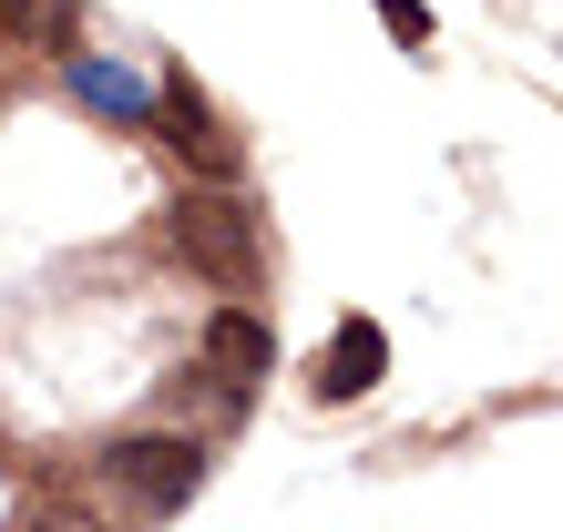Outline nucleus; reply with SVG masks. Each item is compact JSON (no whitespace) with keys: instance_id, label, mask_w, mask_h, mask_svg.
Returning a JSON list of instances; mask_svg holds the SVG:
<instances>
[{"instance_id":"obj_1","label":"nucleus","mask_w":563,"mask_h":532,"mask_svg":"<svg viewBox=\"0 0 563 532\" xmlns=\"http://www.w3.org/2000/svg\"><path fill=\"white\" fill-rule=\"evenodd\" d=\"M103 472L134 491L144 512H185L195 491H206V441H185V430H134V441L103 451Z\"/></svg>"},{"instance_id":"obj_6","label":"nucleus","mask_w":563,"mask_h":532,"mask_svg":"<svg viewBox=\"0 0 563 532\" xmlns=\"http://www.w3.org/2000/svg\"><path fill=\"white\" fill-rule=\"evenodd\" d=\"M206 369H225V379L246 389V379H267V369H277V339H267L246 308H216V318H206Z\"/></svg>"},{"instance_id":"obj_2","label":"nucleus","mask_w":563,"mask_h":532,"mask_svg":"<svg viewBox=\"0 0 563 532\" xmlns=\"http://www.w3.org/2000/svg\"><path fill=\"white\" fill-rule=\"evenodd\" d=\"M175 246L206 266V277L256 287V225H246L236 206H216V195H185V206H175Z\"/></svg>"},{"instance_id":"obj_5","label":"nucleus","mask_w":563,"mask_h":532,"mask_svg":"<svg viewBox=\"0 0 563 532\" xmlns=\"http://www.w3.org/2000/svg\"><path fill=\"white\" fill-rule=\"evenodd\" d=\"M62 73H73V92H82L92 113H113L123 133H154V82L134 73V62H103V52H73V62H62Z\"/></svg>"},{"instance_id":"obj_3","label":"nucleus","mask_w":563,"mask_h":532,"mask_svg":"<svg viewBox=\"0 0 563 532\" xmlns=\"http://www.w3.org/2000/svg\"><path fill=\"white\" fill-rule=\"evenodd\" d=\"M154 133H164V144H175L185 164H206L216 185L236 175V144L216 133V103L195 92V73H154Z\"/></svg>"},{"instance_id":"obj_4","label":"nucleus","mask_w":563,"mask_h":532,"mask_svg":"<svg viewBox=\"0 0 563 532\" xmlns=\"http://www.w3.org/2000/svg\"><path fill=\"white\" fill-rule=\"evenodd\" d=\"M389 379V328L379 318H339L328 328V358H318V399H369Z\"/></svg>"},{"instance_id":"obj_7","label":"nucleus","mask_w":563,"mask_h":532,"mask_svg":"<svg viewBox=\"0 0 563 532\" xmlns=\"http://www.w3.org/2000/svg\"><path fill=\"white\" fill-rule=\"evenodd\" d=\"M379 21H389V42H400V52L430 42V11H420V0H379Z\"/></svg>"}]
</instances>
